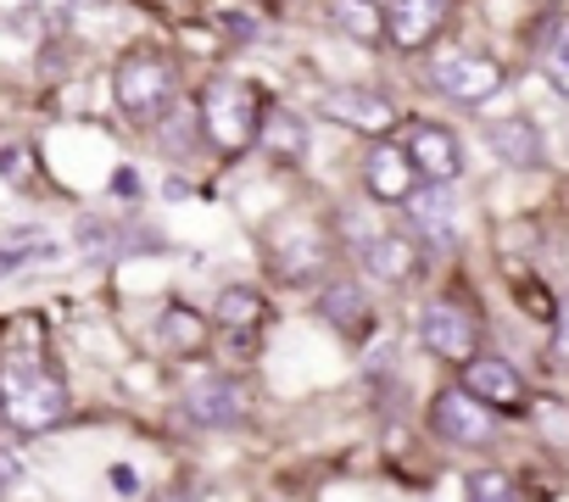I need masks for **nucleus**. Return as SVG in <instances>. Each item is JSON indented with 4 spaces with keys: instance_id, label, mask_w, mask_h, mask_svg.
Listing matches in <instances>:
<instances>
[{
    "instance_id": "18",
    "label": "nucleus",
    "mask_w": 569,
    "mask_h": 502,
    "mask_svg": "<svg viewBox=\"0 0 569 502\" xmlns=\"http://www.w3.org/2000/svg\"><path fill=\"white\" fill-rule=\"evenodd\" d=\"M51 258H57V245L40 240V229H23L12 245H0V280L23 274V269H34V263H51Z\"/></svg>"
},
{
    "instance_id": "22",
    "label": "nucleus",
    "mask_w": 569,
    "mask_h": 502,
    "mask_svg": "<svg viewBox=\"0 0 569 502\" xmlns=\"http://www.w3.org/2000/svg\"><path fill=\"white\" fill-rule=\"evenodd\" d=\"M336 23L347 34H358V40H380L386 34V18H375L369 0H336Z\"/></svg>"
},
{
    "instance_id": "13",
    "label": "nucleus",
    "mask_w": 569,
    "mask_h": 502,
    "mask_svg": "<svg viewBox=\"0 0 569 502\" xmlns=\"http://www.w3.org/2000/svg\"><path fill=\"white\" fill-rule=\"evenodd\" d=\"M184 408L201 419V424H240L246 419V391L229 380V374H201L184 396Z\"/></svg>"
},
{
    "instance_id": "5",
    "label": "nucleus",
    "mask_w": 569,
    "mask_h": 502,
    "mask_svg": "<svg viewBox=\"0 0 569 502\" xmlns=\"http://www.w3.org/2000/svg\"><path fill=\"white\" fill-rule=\"evenodd\" d=\"M430 79H436V90L441 96H452V101H463V107H480V101H491L497 90H502V62L497 57H475V51H441L436 62H430Z\"/></svg>"
},
{
    "instance_id": "26",
    "label": "nucleus",
    "mask_w": 569,
    "mask_h": 502,
    "mask_svg": "<svg viewBox=\"0 0 569 502\" xmlns=\"http://www.w3.org/2000/svg\"><path fill=\"white\" fill-rule=\"evenodd\" d=\"M519 302H525V308H536V313H541V319H558V313H552V302H547V291H541V285H519Z\"/></svg>"
},
{
    "instance_id": "15",
    "label": "nucleus",
    "mask_w": 569,
    "mask_h": 502,
    "mask_svg": "<svg viewBox=\"0 0 569 502\" xmlns=\"http://www.w3.org/2000/svg\"><path fill=\"white\" fill-rule=\"evenodd\" d=\"M212 324H223V330H262L268 324V302H262V291H246V285H229V291H218V302H212Z\"/></svg>"
},
{
    "instance_id": "1",
    "label": "nucleus",
    "mask_w": 569,
    "mask_h": 502,
    "mask_svg": "<svg viewBox=\"0 0 569 502\" xmlns=\"http://www.w3.org/2000/svg\"><path fill=\"white\" fill-rule=\"evenodd\" d=\"M0 413L23 435H40L68 413V385L51 369L46 324L34 313L7 319V330H0Z\"/></svg>"
},
{
    "instance_id": "3",
    "label": "nucleus",
    "mask_w": 569,
    "mask_h": 502,
    "mask_svg": "<svg viewBox=\"0 0 569 502\" xmlns=\"http://www.w3.org/2000/svg\"><path fill=\"white\" fill-rule=\"evenodd\" d=\"M173 90H179V73L157 51H129L112 73V96H118V112L129 123H157L173 107Z\"/></svg>"
},
{
    "instance_id": "9",
    "label": "nucleus",
    "mask_w": 569,
    "mask_h": 502,
    "mask_svg": "<svg viewBox=\"0 0 569 502\" xmlns=\"http://www.w3.org/2000/svg\"><path fill=\"white\" fill-rule=\"evenodd\" d=\"M408 157H413V168H419L425 184H447V179H458V168H463L458 134L441 129V123H413V129H408Z\"/></svg>"
},
{
    "instance_id": "17",
    "label": "nucleus",
    "mask_w": 569,
    "mask_h": 502,
    "mask_svg": "<svg viewBox=\"0 0 569 502\" xmlns=\"http://www.w3.org/2000/svg\"><path fill=\"white\" fill-rule=\"evenodd\" d=\"M319 313H325L341 335H363V330H369V302H363L358 285H330L325 302H319Z\"/></svg>"
},
{
    "instance_id": "10",
    "label": "nucleus",
    "mask_w": 569,
    "mask_h": 502,
    "mask_svg": "<svg viewBox=\"0 0 569 502\" xmlns=\"http://www.w3.org/2000/svg\"><path fill=\"white\" fill-rule=\"evenodd\" d=\"M363 179H369V190H375V201H397V207H408L413 195H419V168H413V157H408V145H375L369 151V168H363Z\"/></svg>"
},
{
    "instance_id": "6",
    "label": "nucleus",
    "mask_w": 569,
    "mask_h": 502,
    "mask_svg": "<svg viewBox=\"0 0 569 502\" xmlns=\"http://www.w3.org/2000/svg\"><path fill=\"white\" fill-rule=\"evenodd\" d=\"M430 424L441 441H458V446H486L497 435V413L480 396H469L463 385H447L430 396Z\"/></svg>"
},
{
    "instance_id": "2",
    "label": "nucleus",
    "mask_w": 569,
    "mask_h": 502,
    "mask_svg": "<svg viewBox=\"0 0 569 502\" xmlns=\"http://www.w3.org/2000/svg\"><path fill=\"white\" fill-rule=\"evenodd\" d=\"M262 118H268V107L246 79H212L207 96H201V134L223 157H240L246 145H257Z\"/></svg>"
},
{
    "instance_id": "7",
    "label": "nucleus",
    "mask_w": 569,
    "mask_h": 502,
    "mask_svg": "<svg viewBox=\"0 0 569 502\" xmlns=\"http://www.w3.org/2000/svg\"><path fill=\"white\" fill-rule=\"evenodd\" d=\"M469 396H480L491 413H530V385H525V374L508 363V358H475V363H463V380H458Z\"/></svg>"
},
{
    "instance_id": "11",
    "label": "nucleus",
    "mask_w": 569,
    "mask_h": 502,
    "mask_svg": "<svg viewBox=\"0 0 569 502\" xmlns=\"http://www.w3.org/2000/svg\"><path fill=\"white\" fill-rule=\"evenodd\" d=\"M447 23V0H397L386 12V40L397 51H425Z\"/></svg>"
},
{
    "instance_id": "20",
    "label": "nucleus",
    "mask_w": 569,
    "mask_h": 502,
    "mask_svg": "<svg viewBox=\"0 0 569 502\" xmlns=\"http://www.w3.org/2000/svg\"><path fill=\"white\" fill-rule=\"evenodd\" d=\"M262 145H268L273 157H284V162H297L308 140H302V123H297L291 112H268V118H262Z\"/></svg>"
},
{
    "instance_id": "21",
    "label": "nucleus",
    "mask_w": 569,
    "mask_h": 502,
    "mask_svg": "<svg viewBox=\"0 0 569 502\" xmlns=\"http://www.w3.org/2000/svg\"><path fill=\"white\" fill-rule=\"evenodd\" d=\"M463 502H519V485L502 469H469L463 474Z\"/></svg>"
},
{
    "instance_id": "12",
    "label": "nucleus",
    "mask_w": 569,
    "mask_h": 502,
    "mask_svg": "<svg viewBox=\"0 0 569 502\" xmlns=\"http://www.w3.org/2000/svg\"><path fill=\"white\" fill-rule=\"evenodd\" d=\"M419 245H413V234H397V229H380V234H369V245H363V269L375 274V280H386V285H408L413 274H419Z\"/></svg>"
},
{
    "instance_id": "27",
    "label": "nucleus",
    "mask_w": 569,
    "mask_h": 502,
    "mask_svg": "<svg viewBox=\"0 0 569 502\" xmlns=\"http://www.w3.org/2000/svg\"><path fill=\"white\" fill-rule=\"evenodd\" d=\"M552 51H563V57H569V18L558 23V46H552Z\"/></svg>"
},
{
    "instance_id": "14",
    "label": "nucleus",
    "mask_w": 569,
    "mask_h": 502,
    "mask_svg": "<svg viewBox=\"0 0 569 502\" xmlns=\"http://www.w3.org/2000/svg\"><path fill=\"white\" fill-rule=\"evenodd\" d=\"M486 145H497V157L513 162V168H536L541 162V134H536L530 118H491L486 123Z\"/></svg>"
},
{
    "instance_id": "4",
    "label": "nucleus",
    "mask_w": 569,
    "mask_h": 502,
    "mask_svg": "<svg viewBox=\"0 0 569 502\" xmlns=\"http://www.w3.org/2000/svg\"><path fill=\"white\" fill-rule=\"evenodd\" d=\"M419 341H425V352H436L441 363H458V369L480 358V324L452 297H441V302H430L419 313Z\"/></svg>"
},
{
    "instance_id": "23",
    "label": "nucleus",
    "mask_w": 569,
    "mask_h": 502,
    "mask_svg": "<svg viewBox=\"0 0 569 502\" xmlns=\"http://www.w3.org/2000/svg\"><path fill=\"white\" fill-rule=\"evenodd\" d=\"M530 424H536L552 446H569V408H563V402H530Z\"/></svg>"
},
{
    "instance_id": "16",
    "label": "nucleus",
    "mask_w": 569,
    "mask_h": 502,
    "mask_svg": "<svg viewBox=\"0 0 569 502\" xmlns=\"http://www.w3.org/2000/svg\"><path fill=\"white\" fill-rule=\"evenodd\" d=\"M157 347L173 352V358H196L207 347V324L190 313V308H168L162 324H157Z\"/></svg>"
},
{
    "instance_id": "8",
    "label": "nucleus",
    "mask_w": 569,
    "mask_h": 502,
    "mask_svg": "<svg viewBox=\"0 0 569 502\" xmlns=\"http://www.w3.org/2000/svg\"><path fill=\"white\" fill-rule=\"evenodd\" d=\"M319 112H325L330 123L358 129V134H391V129H397V107H391L380 90H363V84H341V90H330V96L319 101Z\"/></svg>"
},
{
    "instance_id": "19",
    "label": "nucleus",
    "mask_w": 569,
    "mask_h": 502,
    "mask_svg": "<svg viewBox=\"0 0 569 502\" xmlns=\"http://www.w3.org/2000/svg\"><path fill=\"white\" fill-rule=\"evenodd\" d=\"M408 218L430 234V240H447L452 234V207H447V190L436 184V190H419L413 201H408Z\"/></svg>"
},
{
    "instance_id": "24",
    "label": "nucleus",
    "mask_w": 569,
    "mask_h": 502,
    "mask_svg": "<svg viewBox=\"0 0 569 502\" xmlns=\"http://www.w3.org/2000/svg\"><path fill=\"white\" fill-rule=\"evenodd\" d=\"M541 73H547V84L569 101V57H563V51H547V57H541Z\"/></svg>"
},
{
    "instance_id": "25",
    "label": "nucleus",
    "mask_w": 569,
    "mask_h": 502,
    "mask_svg": "<svg viewBox=\"0 0 569 502\" xmlns=\"http://www.w3.org/2000/svg\"><path fill=\"white\" fill-rule=\"evenodd\" d=\"M552 363H558V369H569V313H558V319H552Z\"/></svg>"
}]
</instances>
